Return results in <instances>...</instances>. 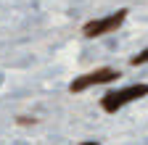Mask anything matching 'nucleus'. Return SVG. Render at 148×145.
I'll use <instances>...</instances> for the list:
<instances>
[{
  "label": "nucleus",
  "mask_w": 148,
  "mask_h": 145,
  "mask_svg": "<svg viewBox=\"0 0 148 145\" xmlns=\"http://www.w3.org/2000/svg\"><path fill=\"white\" fill-rule=\"evenodd\" d=\"M130 63H132V66H143V63H148V48H145V50H140V53H138V56L130 61Z\"/></svg>",
  "instance_id": "obj_4"
},
{
  "label": "nucleus",
  "mask_w": 148,
  "mask_h": 145,
  "mask_svg": "<svg viewBox=\"0 0 148 145\" xmlns=\"http://www.w3.org/2000/svg\"><path fill=\"white\" fill-rule=\"evenodd\" d=\"M116 77H119V71H116V69H95V71H90V74L77 77V79L69 84V90H71V93H82V90H87V87H92V84L114 82Z\"/></svg>",
  "instance_id": "obj_3"
},
{
  "label": "nucleus",
  "mask_w": 148,
  "mask_h": 145,
  "mask_svg": "<svg viewBox=\"0 0 148 145\" xmlns=\"http://www.w3.org/2000/svg\"><path fill=\"white\" fill-rule=\"evenodd\" d=\"M79 145H101V142H95V140H87V142H79Z\"/></svg>",
  "instance_id": "obj_5"
},
{
  "label": "nucleus",
  "mask_w": 148,
  "mask_h": 145,
  "mask_svg": "<svg viewBox=\"0 0 148 145\" xmlns=\"http://www.w3.org/2000/svg\"><path fill=\"white\" fill-rule=\"evenodd\" d=\"M143 95H148V84H130V87H124V90L106 93V95L101 98V108H103L106 114H116L122 106L132 103V100H138V98H143Z\"/></svg>",
  "instance_id": "obj_1"
},
{
  "label": "nucleus",
  "mask_w": 148,
  "mask_h": 145,
  "mask_svg": "<svg viewBox=\"0 0 148 145\" xmlns=\"http://www.w3.org/2000/svg\"><path fill=\"white\" fill-rule=\"evenodd\" d=\"M127 19V8H119L116 13H111L106 16V19H95V21H87L82 34L85 37H101V34H111V32H116L122 27V21Z\"/></svg>",
  "instance_id": "obj_2"
}]
</instances>
